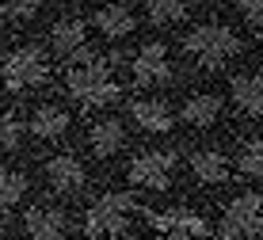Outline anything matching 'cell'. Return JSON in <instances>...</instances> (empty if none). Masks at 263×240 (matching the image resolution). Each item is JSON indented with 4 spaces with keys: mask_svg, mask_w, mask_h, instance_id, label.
<instances>
[{
    "mask_svg": "<svg viewBox=\"0 0 263 240\" xmlns=\"http://www.w3.org/2000/svg\"><path fill=\"white\" fill-rule=\"evenodd\" d=\"M191 4L195 0H145V15L153 27H172L191 12Z\"/></svg>",
    "mask_w": 263,
    "mask_h": 240,
    "instance_id": "19",
    "label": "cell"
},
{
    "mask_svg": "<svg viewBox=\"0 0 263 240\" xmlns=\"http://www.w3.org/2000/svg\"><path fill=\"white\" fill-rule=\"evenodd\" d=\"M233 107L244 118H263V72H240L229 80Z\"/></svg>",
    "mask_w": 263,
    "mask_h": 240,
    "instance_id": "17",
    "label": "cell"
},
{
    "mask_svg": "<svg viewBox=\"0 0 263 240\" xmlns=\"http://www.w3.org/2000/svg\"><path fill=\"white\" fill-rule=\"evenodd\" d=\"M138 198L126 191H107L96 202H88L84 210V236L88 240H107V236H122L130 229V214H138Z\"/></svg>",
    "mask_w": 263,
    "mask_h": 240,
    "instance_id": "3",
    "label": "cell"
},
{
    "mask_svg": "<svg viewBox=\"0 0 263 240\" xmlns=\"http://www.w3.org/2000/svg\"><path fill=\"white\" fill-rule=\"evenodd\" d=\"M50 50H53V58H61L65 65H69V61L92 58V50H88V23L80 20V15L58 20L50 27Z\"/></svg>",
    "mask_w": 263,
    "mask_h": 240,
    "instance_id": "9",
    "label": "cell"
},
{
    "mask_svg": "<svg viewBox=\"0 0 263 240\" xmlns=\"http://www.w3.org/2000/svg\"><path fill=\"white\" fill-rule=\"evenodd\" d=\"M130 122L145 134H168L176 126V115L164 99L157 96H141V99H130Z\"/></svg>",
    "mask_w": 263,
    "mask_h": 240,
    "instance_id": "14",
    "label": "cell"
},
{
    "mask_svg": "<svg viewBox=\"0 0 263 240\" xmlns=\"http://www.w3.org/2000/svg\"><path fill=\"white\" fill-rule=\"evenodd\" d=\"M42 179L53 195H77L88 183V164L77 153H53L42 160Z\"/></svg>",
    "mask_w": 263,
    "mask_h": 240,
    "instance_id": "8",
    "label": "cell"
},
{
    "mask_svg": "<svg viewBox=\"0 0 263 240\" xmlns=\"http://www.w3.org/2000/svg\"><path fill=\"white\" fill-rule=\"evenodd\" d=\"M92 23H96V31L103 34V39L119 42V39H130V34H134V27H138V15H134L130 4H122V0H111V4L96 8Z\"/></svg>",
    "mask_w": 263,
    "mask_h": 240,
    "instance_id": "15",
    "label": "cell"
},
{
    "mask_svg": "<svg viewBox=\"0 0 263 240\" xmlns=\"http://www.w3.org/2000/svg\"><path fill=\"white\" fill-rule=\"evenodd\" d=\"M34 12H39V4H23V0H0V20H8V23H27V20H34Z\"/></svg>",
    "mask_w": 263,
    "mask_h": 240,
    "instance_id": "23",
    "label": "cell"
},
{
    "mask_svg": "<svg viewBox=\"0 0 263 240\" xmlns=\"http://www.w3.org/2000/svg\"><path fill=\"white\" fill-rule=\"evenodd\" d=\"M149 217V225L157 229V233H164L168 240H206L214 233L210 221L191 214V210H160V214H145Z\"/></svg>",
    "mask_w": 263,
    "mask_h": 240,
    "instance_id": "11",
    "label": "cell"
},
{
    "mask_svg": "<svg viewBox=\"0 0 263 240\" xmlns=\"http://www.w3.org/2000/svg\"><path fill=\"white\" fill-rule=\"evenodd\" d=\"M0 34H4V23H0Z\"/></svg>",
    "mask_w": 263,
    "mask_h": 240,
    "instance_id": "26",
    "label": "cell"
},
{
    "mask_svg": "<svg viewBox=\"0 0 263 240\" xmlns=\"http://www.w3.org/2000/svg\"><path fill=\"white\" fill-rule=\"evenodd\" d=\"M69 126H72V110L61 103H39L27 115V130L39 141H61L69 134Z\"/></svg>",
    "mask_w": 263,
    "mask_h": 240,
    "instance_id": "13",
    "label": "cell"
},
{
    "mask_svg": "<svg viewBox=\"0 0 263 240\" xmlns=\"http://www.w3.org/2000/svg\"><path fill=\"white\" fill-rule=\"evenodd\" d=\"M187 160H191V172L202 183H210V187H221V183L233 179V164L221 149H195Z\"/></svg>",
    "mask_w": 263,
    "mask_h": 240,
    "instance_id": "18",
    "label": "cell"
},
{
    "mask_svg": "<svg viewBox=\"0 0 263 240\" xmlns=\"http://www.w3.org/2000/svg\"><path fill=\"white\" fill-rule=\"evenodd\" d=\"M237 168L248 179H263V137H248L237 149Z\"/></svg>",
    "mask_w": 263,
    "mask_h": 240,
    "instance_id": "21",
    "label": "cell"
},
{
    "mask_svg": "<svg viewBox=\"0 0 263 240\" xmlns=\"http://www.w3.org/2000/svg\"><path fill=\"white\" fill-rule=\"evenodd\" d=\"M126 145V126L119 115H99L88 122L84 130V149L96 156V160H111V156H119Z\"/></svg>",
    "mask_w": 263,
    "mask_h": 240,
    "instance_id": "10",
    "label": "cell"
},
{
    "mask_svg": "<svg viewBox=\"0 0 263 240\" xmlns=\"http://www.w3.org/2000/svg\"><path fill=\"white\" fill-rule=\"evenodd\" d=\"M23 134H27V122H20L8 110H0V153H15L23 145Z\"/></svg>",
    "mask_w": 263,
    "mask_h": 240,
    "instance_id": "22",
    "label": "cell"
},
{
    "mask_svg": "<svg viewBox=\"0 0 263 240\" xmlns=\"http://www.w3.org/2000/svg\"><path fill=\"white\" fill-rule=\"evenodd\" d=\"M27 175L23 172H15V168H8V164H0V210H12L15 202H23L27 195Z\"/></svg>",
    "mask_w": 263,
    "mask_h": 240,
    "instance_id": "20",
    "label": "cell"
},
{
    "mask_svg": "<svg viewBox=\"0 0 263 240\" xmlns=\"http://www.w3.org/2000/svg\"><path fill=\"white\" fill-rule=\"evenodd\" d=\"M23 236L27 240H69V214L61 206L39 202L23 214Z\"/></svg>",
    "mask_w": 263,
    "mask_h": 240,
    "instance_id": "12",
    "label": "cell"
},
{
    "mask_svg": "<svg viewBox=\"0 0 263 240\" xmlns=\"http://www.w3.org/2000/svg\"><path fill=\"white\" fill-rule=\"evenodd\" d=\"M240 50H244V39L229 23H198V27H191V31L183 34V53L206 72L229 65Z\"/></svg>",
    "mask_w": 263,
    "mask_h": 240,
    "instance_id": "1",
    "label": "cell"
},
{
    "mask_svg": "<svg viewBox=\"0 0 263 240\" xmlns=\"http://www.w3.org/2000/svg\"><path fill=\"white\" fill-rule=\"evenodd\" d=\"M259 233H263V195L259 191H244L221 210L217 236L221 240H252Z\"/></svg>",
    "mask_w": 263,
    "mask_h": 240,
    "instance_id": "5",
    "label": "cell"
},
{
    "mask_svg": "<svg viewBox=\"0 0 263 240\" xmlns=\"http://www.w3.org/2000/svg\"><path fill=\"white\" fill-rule=\"evenodd\" d=\"M0 80L8 91H31L50 80V58L42 46H15L0 58Z\"/></svg>",
    "mask_w": 263,
    "mask_h": 240,
    "instance_id": "4",
    "label": "cell"
},
{
    "mask_svg": "<svg viewBox=\"0 0 263 240\" xmlns=\"http://www.w3.org/2000/svg\"><path fill=\"white\" fill-rule=\"evenodd\" d=\"M65 91L84 107H107L122 96V88L111 77V61L107 58H84V61H69L65 69Z\"/></svg>",
    "mask_w": 263,
    "mask_h": 240,
    "instance_id": "2",
    "label": "cell"
},
{
    "mask_svg": "<svg viewBox=\"0 0 263 240\" xmlns=\"http://www.w3.org/2000/svg\"><path fill=\"white\" fill-rule=\"evenodd\" d=\"M237 4V15L252 27H263V0H233Z\"/></svg>",
    "mask_w": 263,
    "mask_h": 240,
    "instance_id": "24",
    "label": "cell"
},
{
    "mask_svg": "<svg viewBox=\"0 0 263 240\" xmlns=\"http://www.w3.org/2000/svg\"><path fill=\"white\" fill-rule=\"evenodd\" d=\"M179 118L191 130H214V122L221 118V96L217 91H191L179 107Z\"/></svg>",
    "mask_w": 263,
    "mask_h": 240,
    "instance_id": "16",
    "label": "cell"
},
{
    "mask_svg": "<svg viewBox=\"0 0 263 240\" xmlns=\"http://www.w3.org/2000/svg\"><path fill=\"white\" fill-rule=\"evenodd\" d=\"M23 4H39V0H23Z\"/></svg>",
    "mask_w": 263,
    "mask_h": 240,
    "instance_id": "25",
    "label": "cell"
},
{
    "mask_svg": "<svg viewBox=\"0 0 263 240\" xmlns=\"http://www.w3.org/2000/svg\"><path fill=\"white\" fill-rule=\"evenodd\" d=\"M130 77L138 88H157L172 80V58H168V46L164 42H145L134 50L130 58Z\"/></svg>",
    "mask_w": 263,
    "mask_h": 240,
    "instance_id": "7",
    "label": "cell"
},
{
    "mask_svg": "<svg viewBox=\"0 0 263 240\" xmlns=\"http://www.w3.org/2000/svg\"><path fill=\"white\" fill-rule=\"evenodd\" d=\"M176 164H179V156L172 149H145L126 164V179L141 191H168L172 175H176Z\"/></svg>",
    "mask_w": 263,
    "mask_h": 240,
    "instance_id": "6",
    "label": "cell"
}]
</instances>
